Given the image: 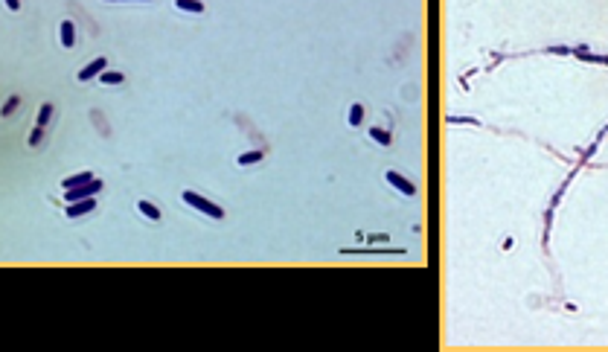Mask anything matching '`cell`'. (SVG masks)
Returning <instances> with one entry per match:
<instances>
[{
  "label": "cell",
  "mask_w": 608,
  "mask_h": 352,
  "mask_svg": "<svg viewBox=\"0 0 608 352\" xmlns=\"http://www.w3.org/2000/svg\"><path fill=\"white\" fill-rule=\"evenodd\" d=\"M384 178H387V184H390V187H396L402 195H408V198H410V195H416V187H413V184H410L405 175H399V172H387Z\"/></svg>",
  "instance_id": "3957f363"
},
{
  "label": "cell",
  "mask_w": 608,
  "mask_h": 352,
  "mask_svg": "<svg viewBox=\"0 0 608 352\" xmlns=\"http://www.w3.org/2000/svg\"><path fill=\"white\" fill-rule=\"evenodd\" d=\"M102 84H122V73H99Z\"/></svg>",
  "instance_id": "8fae6325"
},
{
  "label": "cell",
  "mask_w": 608,
  "mask_h": 352,
  "mask_svg": "<svg viewBox=\"0 0 608 352\" xmlns=\"http://www.w3.org/2000/svg\"><path fill=\"white\" fill-rule=\"evenodd\" d=\"M18 105H21V96H12V99H9V102L3 105V111H0V114H3V117H9V114H12V111H15Z\"/></svg>",
  "instance_id": "9a60e30c"
},
{
  "label": "cell",
  "mask_w": 608,
  "mask_h": 352,
  "mask_svg": "<svg viewBox=\"0 0 608 352\" xmlns=\"http://www.w3.org/2000/svg\"><path fill=\"white\" fill-rule=\"evenodd\" d=\"M41 137H44V128H41V125H35V131L29 134V146H38V143H41Z\"/></svg>",
  "instance_id": "2e32d148"
},
{
  "label": "cell",
  "mask_w": 608,
  "mask_h": 352,
  "mask_svg": "<svg viewBox=\"0 0 608 352\" xmlns=\"http://www.w3.org/2000/svg\"><path fill=\"white\" fill-rule=\"evenodd\" d=\"M99 189H102V181H88L82 187L64 189V198H67V204H73V201H82V198H94Z\"/></svg>",
  "instance_id": "7a4b0ae2"
},
{
  "label": "cell",
  "mask_w": 608,
  "mask_h": 352,
  "mask_svg": "<svg viewBox=\"0 0 608 352\" xmlns=\"http://www.w3.org/2000/svg\"><path fill=\"white\" fill-rule=\"evenodd\" d=\"M96 207V201L94 198H82V201H73L70 207H67V215L70 218H76V215H84V212H91Z\"/></svg>",
  "instance_id": "5b68a950"
},
{
  "label": "cell",
  "mask_w": 608,
  "mask_h": 352,
  "mask_svg": "<svg viewBox=\"0 0 608 352\" xmlns=\"http://www.w3.org/2000/svg\"><path fill=\"white\" fill-rule=\"evenodd\" d=\"M184 201H187L189 207H195L198 212L210 215V218H222V215H224V210L219 207V204H212V201L201 198V195H195V192H184Z\"/></svg>",
  "instance_id": "6da1fadb"
},
{
  "label": "cell",
  "mask_w": 608,
  "mask_h": 352,
  "mask_svg": "<svg viewBox=\"0 0 608 352\" xmlns=\"http://www.w3.org/2000/svg\"><path fill=\"white\" fill-rule=\"evenodd\" d=\"M262 160V152H247L239 157V166H250V163H259Z\"/></svg>",
  "instance_id": "7c38bea8"
},
{
  "label": "cell",
  "mask_w": 608,
  "mask_h": 352,
  "mask_svg": "<svg viewBox=\"0 0 608 352\" xmlns=\"http://www.w3.org/2000/svg\"><path fill=\"white\" fill-rule=\"evenodd\" d=\"M361 117H364V108H361V105H352V108H350V125H358V122H361Z\"/></svg>",
  "instance_id": "4fadbf2b"
},
{
  "label": "cell",
  "mask_w": 608,
  "mask_h": 352,
  "mask_svg": "<svg viewBox=\"0 0 608 352\" xmlns=\"http://www.w3.org/2000/svg\"><path fill=\"white\" fill-rule=\"evenodd\" d=\"M88 181H94V175H91V172H82V175L64 178V181H61V187H64V189H73V187H82V184H88Z\"/></svg>",
  "instance_id": "52a82bcc"
},
{
  "label": "cell",
  "mask_w": 608,
  "mask_h": 352,
  "mask_svg": "<svg viewBox=\"0 0 608 352\" xmlns=\"http://www.w3.org/2000/svg\"><path fill=\"white\" fill-rule=\"evenodd\" d=\"M61 44H64V47H73V44H76V29H73V21H64V24H61Z\"/></svg>",
  "instance_id": "8992f818"
},
{
  "label": "cell",
  "mask_w": 608,
  "mask_h": 352,
  "mask_svg": "<svg viewBox=\"0 0 608 352\" xmlns=\"http://www.w3.org/2000/svg\"><path fill=\"white\" fill-rule=\"evenodd\" d=\"M175 6L181 12H204V3H201V0H175Z\"/></svg>",
  "instance_id": "ba28073f"
},
{
  "label": "cell",
  "mask_w": 608,
  "mask_h": 352,
  "mask_svg": "<svg viewBox=\"0 0 608 352\" xmlns=\"http://www.w3.org/2000/svg\"><path fill=\"white\" fill-rule=\"evenodd\" d=\"M370 137H373V140H378L381 146H387V143H390V134H387V131H381V128H373V131H370Z\"/></svg>",
  "instance_id": "5bb4252c"
},
{
  "label": "cell",
  "mask_w": 608,
  "mask_h": 352,
  "mask_svg": "<svg viewBox=\"0 0 608 352\" xmlns=\"http://www.w3.org/2000/svg\"><path fill=\"white\" fill-rule=\"evenodd\" d=\"M6 6H9L12 12H18V9H21V0H6Z\"/></svg>",
  "instance_id": "e0dca14e"
},
{
  "label": "cell",
  "mask_w": 608,
  "mask_h": 352,
  "mask_svg": "<svg viewBox=\"0 0 608 352\" xmlns=\"http://www.w3.org/2000/svg\"><path fill=\"white\" fill-rule=\"evenodd\" d=\"M137 210H140L146 218H152V222H157V218H160V210L154 207L152 201H140V204H137Z\"/></svg>",
  "instance_id": "9c48e42d"
},
{
  "label": "cell",
  "mask_w": 608,
  "mask_h": 352,
  "mask_svg": "<svg viewBox=\"0 0 608 352\" xmlns=\"http://www.w3.org/2000/svg\"><path fill=\"white\" fill-rule=\"evenodd\" d=\"M50 117H53V105H50V102H44V105H41V111H38V125H41V128H47Z\"/></svg>",
  "instance_id": "30bf717a"
},
{
  "label": "cell",
  "mask_w": 608,
  "mask_h": 352,
  "mask_svg": "<svg viewBox=\"0 0 608 352\" xmlns=\"http://www.w3.org/2000/svg\"><path fill=\"white\" fill-rule=\"evenodd\" d=\"M105 64H108L105 59H96V61H91L88 67H82V70H79V82H91L94 76H99V73L105 70Z\"/></svg>",
  "instance_id": "277c9868"
}]
</instances>
